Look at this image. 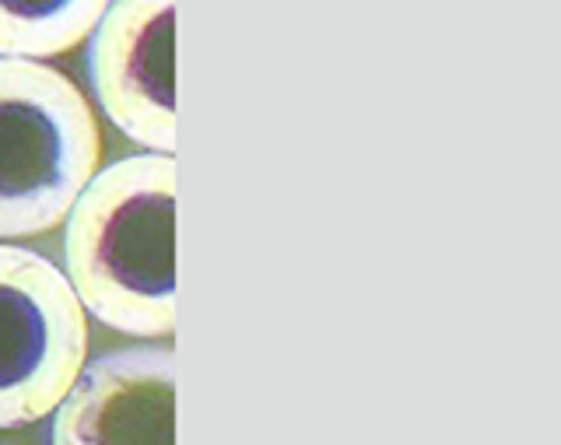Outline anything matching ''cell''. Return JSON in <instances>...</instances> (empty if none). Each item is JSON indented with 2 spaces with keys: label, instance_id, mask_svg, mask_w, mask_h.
I'll use <instances>...</instances> for the list:
<instances>
[{
  "label": "cell",
  "instance_id": "cell-1",
  "mask_svg": "<svg viewBox=\"0 0 561 445\" xmlns=\"http://www.w3.org/2000/svg\"><path fill=\"white\" fill-rule=\"evenodd\" d=\"M64 274L84 312L127 336L175 333V158L102 166L67 215Z\"/></svg>",
  "mask_w": 561,
  "mask_h": 445
},
{
  "label": "cell",
  "instance_id": "cell-5",
  "mask_svg": "<svg viewBox=\"0 0 561 445\" xmlns=\"http://www.w3.org/2000/svg\"><path fill=\"white\" fill-rule=\"evenodd\" d=\"M49 418L57 445L175 442L172 347H119L84 362Z\"/></svg>",
  "mask_w": 561,
  "mask_h": 445
},
{
  "label": "cell",
  "instance_id": "cell-6",
  "mask_svg": "<svg viewBox=\"0 0 561 445\" xmlns=\"http://www.w3.org/2000/svg\"><path fill=\"white\" fill-rule=\"evenodd\" d=\"M113 0H0V57L49 60L92 39Z\"/></svg>",
  "mask_w": 561,
  "mask_h": 445
},
{
  "label": "cell",
  "instance_id": "cell-3",
  "mask_svg": "<svg viewBox=\"0 0 561 445\" xmlns=\"http://www.w3.org/2000/svg\"><path fill=\"white\" fill-rule=\"evenodd\" d=\"M88 362V312L35 249L0 242V432L49 418Z\"/></svg>",
  "mask_w": 561,
  "mask_h": 445
},
{
  "label": "cell",
  "instance_id": "cell-4",
  "mask_svg": "<svg viewBox=\"0 0 561 445\" xmlns=\"http://www.w3.org/2000/svg\"><path fill=\"white\" fill-rule=\"evenodd\" d=\"M88 75L123 137L175 151V0H113L92 32Z\"/></svg>",
  "mask_w": 561,
  "mask_h": 445
},
{
  "label": "cell",
  "instance_id": "cell-2",
  "mask_svg": "<svg viewBox=\"0 0 561 445\" xmlns=\"http://www.w3.org/2000/svg\"><path fill=\"white\" fill-rule=\"evenodd\" d=\"M102 169L92 102L46 60L0 57V242L67 221Z\"/></svg>",
  "mask_w": 561,
  "mask_h": 445
}]
</instances>
